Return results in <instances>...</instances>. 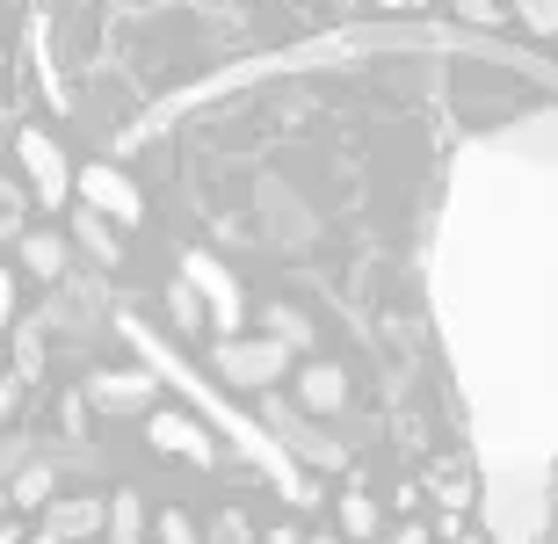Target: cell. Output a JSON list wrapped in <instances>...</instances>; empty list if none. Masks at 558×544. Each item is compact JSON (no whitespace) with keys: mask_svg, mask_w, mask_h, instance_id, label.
Returning <instances> with one entry per match:
<instances>
[{"mask_svg":"<svg viewBox=\"0 0 558 544\" xmlns=\"http://www.w3.org/2000/svg\"><path fill=\"white\" fill-rule=\"evenodd\" d=\"M226 363L240 377H276L283 371V349H269V341H262V349H226Z\"/></svg>","mask_w":558,"mask_h":544,"instance_id":"5","label":"cell"},{"mask_svg":"<svg viewBox=\"0 0 558 544\" xmlns=\"http://www.w3.org/2000/svg\"><path fill=\"white\" fill-rule=\"evenodd\" d=\"M363 544H371V537H363Z\"/></svg>","mask_w":558,"mask_h":544,"instance_id":"19","label":"cell"},{"mask_svg":"<svg viewBox=\"0 0 558 544\" xmlns=\"http://www.w3.org/2000/svg\"><path fill=\"white\" fill-rule=\"evenodd\" d=\"M0 544H8V530H0Z\"/></svg>","mask_w":558,"mask_h":544,"instance_id":"18","label":"cell"},{"mask_svg":"<svg viewBox=\"0 0 558 544\" xmlns=\"http://www.w3.org/2000/svg\"><path fill=\"white\" fill-rule=\"evenodd\" d=\"M160 530H167V544H196V537H189V523H182V516H167Z\"/></svg>","mask_w":558,"mask_h":544,"instance_id":"15","label":"cell"},{"mask_svg":"<svg viewBox=\"0 0 558 544\" xmlns=\"http://www.w3.org/2000/svg\"><path fill=\"white\" fill-rule=\"evenodd\" d=\"M298 399H305L312 414H333V407H341V399H349V377L333 371V363H312V371L298 377Z\"/></svg>","mask_w":558,"mask_h":544,"instance_id":"4","label":"cell"},{"mask_svg":"<svg viewBox=\"0 0 558 544\" xmlns=\"http://www.w3.org/2000/svg\"><path fill=\"white\" fill-rule=\"evenodd\" d=\"M341 530H349V537H371V530H377V508L363 501V494H349V501H341Z\"/></svg>","mask_w":558,"mask_h":544,"instance_id":"9","label":"cell"},{"mask_svg":"<svg viewBox=\"0 0 558 544\" xmlns=\"http://www.w3.org/2000/svg\"><path fill=\"white\" fill-rule=\"evenodd\" d=\"M81 196H87V204H102L109 218H124V226L145 210V204H138V189H131L117 168H87V174H81Z\"/></svg>","mask_w":558,"mask_h":544,"instance_id":"2","label":"cell"},{"mask_svg":"<svg viewBox=\"0 0 558 544\" xmlns=\"http://www.w3.org/2000/svg\"><path fill=\"white\" fill-rule=\"evenodd\" d=\"M522 15H530V29H537V37H551V22H558V8L551 0H515Z\"/></svg>","mask_w":558,"mask_h":544,"instance_id":"11","label":"cell"},{"mask_svg":"<svg viewBox=\"0 0 558 544\" xmlns=\"http://www.w3.org/2000/svg\"><path fill=\"white\" fill-rule=\"evenodd\" d=\"M457 15L464 22H500V0H457Z\"/></svg>","mask_w":558,"mask_h":544,"instance_id":"13","label":"cell"},{"mask_svg":"<svg viewBox=\"0 0 558 544\" xmlns=\"http://www.w3.org/2000/svg\"><path fill=\"white\" fill-rule=\"evenodd\" d=\"M0 313H8V283H0Z\"/></svg>","mask_w":558,"mask_h":544,"instance_id":"17","label":"cell"},{"mask_svg":"<svg viewBox=\"0 0 558 544\" xmlns=\"http://www.w3.org/2000/svg\"><path fill=\"white\" fill-rule=\"evenodd\" d=\"M138 392H153V385H145V377H102V407H138Z\"/></svg>","mask_w":558,"mask_h":544,"instance_id":"6","label":"cell"},{"mask_svg":"<svg viewBox=\"0 0 558 544\" xmlns=\"http://www.w3.org/2000/svg\"><path fill=\"white\" fill-rule=\"evenodd\" d=\"M81 240H87V247H95V254H102V262H109V254H117V240H109V232H102V218H95V210H87V218H81Z\"/></svg>","mask_w":558,"mask_h":544,"instance_id":"12","label":"cell"},{"mask_svg":"<svg viewBox=\"0 0 558 544\" xmlns=\"http://www.w3.org/2000/svg\"><path fill=\"white\" fill-rule=\"evenodd\" d=\"M95 523H102V508H95V501H65V516L51 523V537H73V530H95Z\"/></svg>","mask_w":558,"mask_h":544,"instance_id":"8","label":"cell"},{"mask_svg":"<svg viewBox=\"0 0 558 544\" xmlns=\"http://www.w3.org/2000/svg\"><path fill=\"white\" fill-rule=\"evenodd\" d=\"M0 414H8V385H0Z\"/></svg>","mask_w":558,"mask_h":544,"instance_id":"16","label":"cell"},{"mask_svg":"<svg viewBox=\"0 0 558 544\" xmlns=\"http://www.w3.org/2000/svg\"><path fill=\"white\" fill-rule=\"evenodd\" d=\"M15 153H22V168H29V182H37V196H44V204H59V196H65V160H59V146H51L44 131H22Z\"/></svg>","mask_w":558,"mask_h":544,"instance_id":"1","label":"cell"},{"mask_svg":"<svg viewBox=\"0 0 558 544\" xmlns=\"http://www.w3.org/2000/svg\"><path fill=\"white\" fill-rule=\"evenodd\" d=\"M145 436L160 443L167 458H189V464H210V436L196 428V421H182V414H153V428Z\"/></svg>","mask_w":558,"mask_h":544,"instance_id":"3","label":"cell"},{"mask_svg":"<svg viewBox=\"0 0 558 544\" xmlns=\"http://www.w3.org/2000/svg\"><path fill=\"white\" fill-rule=\"evenodd\" d=\"M51 494V472H29V480H15V501H44Z\"/></svg>","mask_w":558,"mask_h":544,"instance_id":"14","label":"cell"},{"mask_svg":"<svg viewBox=\"0 0 558 544\" xmlns=\"http://www.w3.org/2000/svg\"><path fill=\"white\" fill-rule=\"evenodd\" d=\"M22 262H29L37 276H59V240H29V247H22Z\"/></svg>","mask_w":558,"mask_h":544,"instance_id":"10","label":"cell"},{"mask_svg":"<svg viewBox=\"0 0 558 544\" xmlns=\"http://www.w3.org/2000/svg\"><path fill=\"white\" fill-rule=\"evenodd\" d=\"M189 276H196V283H204V291L218 298V313L232 319V291H226V269H218V262H189Z\"/></svg>","mask_w":558,"mask_h":544,"instance_id":"7","label":"cell"}]
</instances>
